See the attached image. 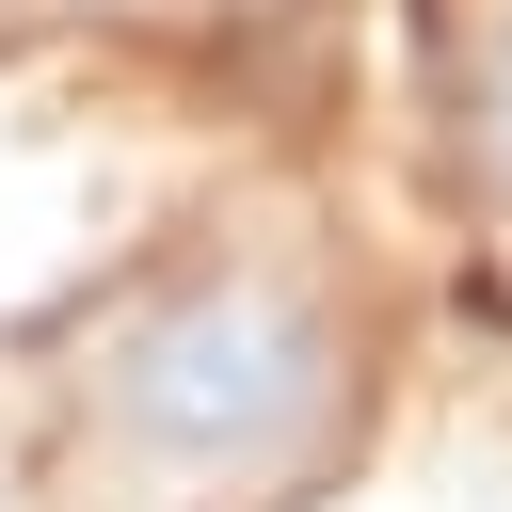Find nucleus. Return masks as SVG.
Wrapping results in <instances>:
<instances>
[{"label": "nucleus", "mask_w": 512, "mask_h": 512, "mask_svg": "<svg viewBox=\"0 0 512 512\" xmlns=\"http://www.w3.org/2000/svg\"><path fill=\"white\" fill-rule=\"evenodd\" d=\"M352 400H368V352L304 256H192L80 352V448L112 496H160V512L304 496Z\"/></svg>", "instance_id": "nucleus-1"}, {"label": "nucleus", "mask_w": 512, "mask_h": 512, "mask_svg": "<svg viewBox=\"0 0 512 512\" xmlns=\"http://www.w3.org/2000/svg\"><path fill=\"white\" fill-rule=\"evenodd\" d=\"M0 512H16V480H0Z\"/></svg>", "instance_id": "nucleus-3"}, {"label": "nucleus", "mask_w": 512, "mask_h": 512, "mask_svg": "<svg viewBox=\"0 0 512 512\" xmlns=\"http://www.w3.org/2000/svg\"><path fill=\"white\" fill-rule=\"evenodd\" d=\"M448 112H464V176H480V208L512 224V0L464 32V96H448Z\"/></svg>", "instance_id": "nucleus-2"}]
</instances>
